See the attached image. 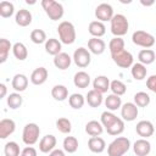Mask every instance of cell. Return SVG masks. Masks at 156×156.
Here are the masks:
<instances>
[{
    "label": "cell",
    "instance_id": "1",
    "mask_svg": "<svg viewBox=\"0 0 156 156\" xmlns=\"http://www.w3.org/2000/svg\"><path fill=\"white\" fill-rule=\"evenodd\" d=\"M130 149V140L126 136H117L107 146L108 156H123Z\"/></svg>",
    "mask_w": 156,
    "mask_h": 156
},
{
    "label": "cell",
    "instance_id": "2",
    "mask_svg": "<svg viewBox=\"0 0 156 156\" xmlns=\"http://www.w3.org/2000/svg\"><path fill=\"white\" fill-rule=\"evenodd\" d=\"M57 33L60 37V41L63 44L69 45L76 41V28L69 21H62L57 27Z\"/></svg>",
    "mask_w": 156,
    "mask_h": 156
},
{
    "label": "cell",
    "instance_id": "3",
    "mask_svg": "<svg viewBox=\"0 0 156 156\" xmlns=\"http://www.w3.org/2000/svg\"><path fill=\"white\" fill-rule=\"evenodd\" d=\"M41 6L45 11V13L49 16L50 20L52 21H58L62 18L65 10L62 4L55 1V0H43L41 1Z\"/></svg>",
    "mask_w": 156,
    "mask_h": 156
},
{
    "label": "cell",
    "instance_id": "4",
    "mask_svg": "<svg viewBox=\"0 0 156 156\" xmlns=\"http://www.w3.org/2000/svg\"><path fill=\"white\" fill-rule=\"evenodd\" d=\"M111 22V32L115 37H123L124 34H127L128 28H129V22L127 20V17L122 13H117L112 17Z\"/></svg>",
    "mask_w": 156,
    "mask_h": 156
},
{
    "label": "cell",
    "instance_id": "5",
    "mask_svg": "<svg viewBox=\"0 0 156 156\" xmlns=\"http://www.w3.org/2000/svg\"><path fill=\"white\" fill-rule=\"evenodd\" d=\"M40 135V128L37 123H27L22 132V140L26 145H34Z\"/></svg>",
    "mask_w": 156,
    "mask_h": 156
},
{
    "label": "cell",
    "instance_id": "6",
    "mask_svg": "<svg viewBox=\"0 0 156 156\" xmlns=\"http://www.w3.org/2000/svg\"><path fill=\"white\" fill-rule=\"evenodd\" d=\"M132 41L138 45L141 46L144 49H150L151 46L155 45V37L145 30H135L132 35Z\"/></svg>",
    "mask_w": 156,
    "mask_h": 156
},
{
    "label": "cell",
    "instance_id": "7",
    "mask_svg": "<svg viewBox=\"0 0 156 156\" xmlns=\"http://www.w3.org/2000/svg\"><path fill=\"white\" fill-rule=\"evenodd\" d=\"M111 57H112V61L121 68H129L133 66V55L127 51V50H121L118 52H115V54H111Z\"/></svg>",
    "mask_w": 156,
    "mask_h": 156
},
{
    "label": "cell",
    "instance_id": "8",
    "mask_svg": "<svg viewBox=\"0 0 156 156\" xmlns=\"http://www.w3.org/2000/svg\"><path fill=\"white\" fill-rule=\"evenodd\" d=\"M73 61L74 63L79 67V68H85L90 65V61H91V56H90V51L83 46L78 48L74 50L73 52Z\"/></svg>",
    "mask_w": 156,
    "mask_h": 156
},
{
    "label": "cell",
    "instance_id": "9",
    "mask_svg": "<svg viewBox=\"0 0 156 156\" xmlns=\"http://www.w3.org/2000/svg\"><path fill=\"white\" fill-rule=\"evenodd\" d=\"M113 9L110 4L107 2H102L100 5L96 6L95 9V17L98 18V21L100 22H105V21H111L113 17Z\"/></svg>",
    "mask_w": 156,
    "mask_h": 156
},
{
    "label": "cell",
    "instance_id": "10",
    "mask_svg": "<svg viewBox=\"0 0 156 156\" xmlns=\"http://www.w3.org/2000/svg\"><path fill=\"white\" fill-rule=\"evenodd\" d=\"M138 113H139V110L134 102H126L121 107V116L123 121L132 122L138 117Z\"/></svg>",
    "mask_w": 156,
    "mask_h": 156
},
{
    "label": "cell",
    "instance_id": "11",
    "mask_svg": "<svg viewBox=\"0 0 156 156\" xmlns=\"http://www.w3.org/2000/svg\"><path fill=\"white\" fill-rule=\"evenodd\" d=\"M135 132L139 136H141L143 139H146L149 136H151L155 132V127L154 124L150 122V121H140L136 123V127H135Z\"/></svg>",
    "mask_w": 156,
    "mask_h": 156
},
{
    "label": "cell",
    "instance_id": "12",
    "mask_svg": "<svg viewBox=\"0 0 156 156\" xmlns=\"http://www.w3.org/2000/svg\"><path fill=\"white\" fill-rule=\"evenodd\" d=\"M56 138L52 134H46L45 136H43L39 141V150L44 154H50L52 150H55L56 146Z\"/></svg>",
    "mask_w": 156,
    "mask_h": 156
},
{
    "label": "cell",
    "instance_id": "13",
    "mask_svg": "<svg viewBox=\"0 0 156 156\" xmlns=\"http://www.w3.org/2000/svg\"><path fill=\"white\" fill-rule=\"evenodd\" d=\"M16 129V123L11 118H2L0 121V138L6 139L10 136Z\"/></svg>",
    "mask_w": 156,
    "mask_h": 156
},
{
    "label": "cell",
    "instance_id": "14",
    "mask_svg": "<svg viewBox=\"0 0 156 156\" xmlns=\"http://www.w3.org/2000/svg\"><path fill=\"white\" fill-rule=\"evenodd\" d=\"M133 150L136 156H147L151 151V144L146 139H138L133 144Z\"/></svg>",
    "mask_w": 156,
    "mask_h": 156
},
{
    "label": "cell",
    "instance_id": "15",
    "mask_svg": "<svg viewBox=\"0 0 156 156\" xmlns=\"http://www.w3.org/2000/svg\"><path fill=\"white\" fill-rule=\"evenodd\" d=\"M49 72L45 67H37L30 74V82L34 85H41L46 82Z\"/></svg>",
    "mask_w": 156,
    "mask_h": 156
},
{
    "label": "cell",
    "instance_id": "16",
    "mask_svg": "<svg viewBox=\"0 0 156 156\" xmlns=\"http://www.w3.org/2000/svg\"><path fill=\"white\" fill-rule=\"evenodd\" d=\"M12 88L16 90V93H21L24 91L28 87V77L23 73H17L13 76L12 82H11Z\"/></svg>",
    "mask_w": 156,
    "mask_h": 156
},
{
    "label": "cell",
    "instance_id": "17",
    "mask_svg": "<svg viewBox=\"0 0 156 156\" xmlns=\"http://www.w3.org/2000/svg\"><path fill=\"white\" fill-rule=\"evenodd\" d=\"M72 57L67 54V52H60L58 55L54 56V65L56 68L63 71V69H67L71 63H72Z\"/></svg>",
    "mask_w": 156,
    "mask_h": 156
},
{
    "label": "cell",
    "instance_id": "18",
    "mask_svg": "<svg viewBox=\"0 0 156 156\" xmlns=\"http://www.w3.org/2000/svg\"><path fill=\"white\" fill-rule=\"evenodd\" d=\"M88 49L94 55H101L106 49V44L100 38H90L88 40Z\"/></svg>",
    "mask_w": 156,
    "mask_h": 156
},
{
    "label": "cell",
    "instance_id": "19",
    "mask_svg": "<svg viewBox=\"0 0 156 156\" xmlns=\"http://www.w3.org/2000/svg\"><path fill=\"white\" fill-rule=\"evenodd\" d=\"M88 147L94 154H101L106 149V143L100 136H90L88 140Z\"/></svg>",
    "mask_w": 156,
    "mask_h": 156
},
{
    "label": "cell",
    "instance_id": "20",
    "mask_svg": "<svg viewBox=\"0 0 156 156\" xmlns=\"http://www.w3.org/2000/svg\"><path fill=\"white\" fill-rule=\"evenodd\" d=\"M15 21L20 27H27L32 23V13L29 10L21 9L15 15Z\"/></svg>",
    "mask_w": 156,
    "mask_h": 156
},
{
    "label": "cell",
    "instance_id": "21",
    "mask_svg": "<svg viewBox=\"0 0 156 156\" xmlns=\"http://www.w3.org/2000/svg\"><path fill=\"white\" fill-rule=\"evenodd\" d=\"M110 79L106 76H98L94 80H93V89L104 94L110 89Z\"/></svg>",
    "mask_w": 156,
    "mask_h": 156
},
{
    "label": "cell",
    "instance_id": "22",
    "mask_svg": "<svg viewBox=\"0 0 156 156\" xmlns=\"http://www.w3.org/2000/svg\"><path fill=\"white\" fill-rule=\"evenodd\" d=\"M61 44H62V43H61L58 39H56V38H50V39H48L46 43H45V51H46L49 55L56 56V55H58L60 52H62V51H61V49H62V45H61Z\"/></svg>",
    "mask_w": 156,
    "mask_h": 156
},
{
    "label": "cell",
    "instance_id": "23",
    "mask_svg": "<svg viewBox=\"0 0 156 156\" xmlns=\"http://www.w3.org/2000/svg\"><path fill=\"white\" fill-rule=\"evenodd\" d=\"M73 83L77 88L85 89L90 84V76L84 71H78L73 77Z\"/></svg>",
    "mask_w": 156,
    "mask_h": 156
},
{
    "label": "cell",
    "instance_id": "24",
    "mask_svg": "<svg viewBox=\"0 0 156 156\" xmlns=\"http://www.w3.org/2000/svg\"><path fill=\"white\" fill-rule=\"evenodd\" d=\"M85 101L88 102V105L90 107H99L102 104L104 98H102V94L101 93L91 89V90L88 91V94L85 96Z\"/></svg>",
    "mask_w": 156,
    "mask_h": 156
},
{
    "label": "cell",
    "instance_id": "25",
    "mask_svg": "<svg viewBox=\"0 0 156 156\" xmlns=\"http://www.w3.org/2000/svg\"><path fill=\"white\" fill-rule=\"evenodd\" d=\"M88 30H89V33L93 35V38H100V37H102V35L106 33V27H105L104 22L93 21V22L89 23Z\"/></svg>",
    "mask_w": 156,
    "mask_h": 156
},
{
    "label": "cell",
    "instance_id": "26",
    "mask_svg": "<svg viewBox=\"0 0 156 156\" xmlns=\"http://www.w3.org/2000/svg\"><path fill=\"white\" fill-rule=\"evenodd\" d=\"M85 132L90 136H100L101 133L104 132V127H102L101 122H98V121L93 119V121H89L85 124Z\"/></svg>",
    "mask_w": 156,
    "mask_h": 156
},
{
    "label": "cell",
    "instance_id": "27",
    "mask_svg": "<svg viewBox=\"0 0 156 156\" xmlns=\"http://www.w3.org/2000/svg\"><path fill=\"white\" fill-rule=\"evenodd\" d=\"M105 106L107 107L108 111H116L118 108L122 107V100H121V96L118 95H115V94H110L105 98Z\"/></svg>",
    "mask_w": 156,
    "mask_h": 156
},
{
    "label": "cell",
    "instance_id": "28",
    "mask_svg": "<svg viewBox=\"0 0 156 156\" xmlns=\"http://www.w3.org/2000/svg\"><path fill=\"white\" fill-rule=\"evenodd\" d=\"M130 73H132V77L136 80H143L145 77H146V73H147V69H146V66L140 63V62H136V63H133L132 68H130Z\"/></svg>",
    "mask_w": 156,
    "mask_h": 156
},
{
    "label": "cell",
    "instance_id": "29",
    "mask_svg": "<svg viewBox=\"0 0 156 156\" xmlns=\"http://www.w3.org/2000/svg\"><path fill=\"white\" fill-rule=\"evenodd\" d=\"M155 51L151 50V49H143L139 51L138 54V58H139V62L143 63V65H151L154 61H155Z\"/></svg>",
    "mask_w": 156,
    "mask_h": 156
},
{
    "label": "cell",
    "instance_id": "30",
    "mask_svg": "<svg viewBox=\"0 0 156 156\" xmlns=\"http://www.w3.org/2000/svg\"><path fill=\"white\" fill-rule=\"evenodd\" d=\"M12 54L18 61H24L27 58V56H28V50H27V48H26V45L23 43L17 41L12 46Z\"/></svg>",
    "mask_w": 156,
    "mask_h": 156
},
{
    "label": "cell",
    "instance_id": "31",
    "mask_svg": "<svg viewBox=\"0 0 156 156\" xmlns=\"http://www.w3.org/2000/svg\"><path fill=\"white\" fill-rule=\"evenodd\" d=\"M51 96L56 101H63L68 98V89L62 84H57L51 89Z\"/></svg>",
    "mask_w": 156,
    "mask_h": 156
},
{
    "label": "cell",
    "instance_id": "32",
    "mask_svg": "<svg viewBox=\"0 0 156 156\" xmlns=\"http://www.w3.org/2000/svg\"><path fill=\"white\" fill-rule=\"evenodd\" d=\"M12 46L13 45L6 38H1L0 39V63H4L7 60L10 50L12 49Z\"/></svg>",
    "mask_w": 156,
    "mask_h": 156
},
{
    "label": "cell",
    "instance_id": "33",
    "mask_svg": "<svg viewBox=\"0 0 156 156\" xmlns=\"http://www.w3.org/2000/svg\"><path fill=\"white\" fill-rule=\"evenodd\" d=\"M123 130H124V121L119 117L108 128H106V132L110 135H119V134L123 133Z\"/></svg>",
    "mask_w": 156,
    "mask_h": 156
},
{
    "label": "cell",
    "instance_id": "34",
    "mask_svg": "<svg viewBox=\"0 0 156 156\" xmlns=\"http://www.w3.org/2000/svg\"><path fill=\"white\" fill-rule=\"evenodd\" d=\"M63 150L68 154H73L78 150V139L76 136H66L63 139Z\"/></svg>",
    "mask_w": 156,
    "mask_h": 156
},
{
    "label": "cell",
    "instance_id": "35",
    "mask_svg": "<svg viewBox=\"0 0 156 156\" xmlns=\"http://www.w3.org/2000/svg\"><path fill=\"white\" fill-rule=\"evenodd\" d=\"M133 99H134V104L138 107H146L150 104V101H151L150 95L147 93H145V91H138V93H135Z\"/></svg>",
    "mask_w": 156,
    "mask_h": 156
},
{
    "label": "cell",
    "instance_id": "36",
    "mask_svg": "<svg viewBox=\"0 0 156 156\" xmlns=\"http://www.w3.org/2000/svg\"><path fill=\"white\" fill-rule=\"evenodd\" d=\"M68 104L74 110H79L84 106L85 104V98L82 95V94H78V93H74L72 94L69 98H68Z\"/></svg>",
    "mask_w": 156,
    "mask_h": 156
},
{
    "label": "cell",
    "instance_id": "37",
    "mask_svg": "<svg viewBox=\"0 0 156 156\" xmlns=\"http://www.w3.org/2000/svg\"><path fill=\"white\" fill-rule=\"evenodd\" d=\"M7 106L11 108V110H16L18 107H21L22 102H23V98L21 96L20 93H11L9 96H7Z\"/></svg>",
    "mask_w": 156,
    "mask_h": 156
},
{
    "label": "cell",
    "instance_id": "38",
    "mask_svg": "<svg viewBox=\"0 0 156 156\" xmlns=\"http://www.w3.org/2000/svg\"><path fill=\"white\" fill-rule=\"evenodd\" d=\"M110 89H111L112 94L118 95V96L126 94V91H127V87H126V84H124L122 80H118V79H113V80H111V83H110Z\"/></svg>",
    "mask_w": 156,
    "mask_h": 156
},
{
    "label": "cell",
    "instance_id": "39",
    "mask_svg": "<svg viewBox=\"0 0 156 156\" xmlns=\"http://www.w3.org/2000/svg\"><path fill=\"white\" fill-rule=\"evenodd\" d=\"M4 154L5 156H21L20 145L16 141H9L4 146Z\"/></svg>",
    "mask_w": 156,
    "mask_h": 156
},
{
    "label": "cell",
    "instance_id": "40",
    "mask_svg": "<svg viewBox=\"0 0 156 156\" xmlns=\"http://www.w3.org/2000/svg\"><path fill=\"white\" fill-rule=\"evenodd\" d=\"M56 128L58 132L63 133V134H69L71 130H72V124H71V121L66 117H61L56 121Z\"/></svg>",
    "mask_w": 156,
    "mask_h": 156
},
{
    "label": "cell",
    "instance_id": "41",
    "mask_svg": "<svg viewBox=\"0 0 156 156\" xmlns=\"http://www.w3.org/2000/svg\"><path fill=\"white\" fill-rule=\"evenodd\" d=\"M108 49H110L111 54H115V52H118L121 50H124V40L121 37L112 38L110 40V43H108Z\"/></svg>",
    "mask_w": 156,
    "mask_h": 156
},
{
    "label": "cell",
    "instance_id": "42",
    "mask_svg": "<svg viewBox=\"0 0 156 156\" xmlns=\"http://www.w3.org/2000/svg\"><path fill=\"white\" fill-rule=\"evenodd\" d=\"M15 7L13 4L10 1H1L0 2V16L4 18H9L13 15Z\"/></svg>",
    "mask_w": 156,
    "mask_h": 156
},
{
    "label": "cell",
    "instance_id": "43",
    "mask_svg": "<svg viewBox=\"0 0 156 156\" xmlns=\"http://www.w3.org/2000/svg\"><path fill=\"white\" fill-rule=\"evenodd\" d=\"M30 40L34 44H43L46 43L48 38H46V33L43 29H33L30 32Z\"/></svg>",
    "mask_w": 156,
    "mask_h": 156
},
{
    "label": "cell",
    "instance_id": "44",
    "mask_svg": "<svg viewBox=\"0 0 156 156\" xmlns=\"http://www.w3.org/2000/svg\"><path fill=\"white\" fill-rule=\"evenodd\" d=\"M118 117L113 113V112H111V111H104L102 113H101V124H102V127H105V128H108L116 119H117Z\"/></svg>",
    "mask_w": 156,
    "mask_h": 156
},
{
    "label": "cell",
    "instance_id": "45",
    "mask_svg": "<svg viewBox=\"0 0 156 156\" xmlns=\"http://www.w3.org/2000/svg\"><path fill=\"white\" fill-rule=\"evenodd\" d=\"M146 87L149 90L156 94V74H152L146 79Z\"/></svg>",
    "mask_w": 156,
    "mask_h": 156
},
{
    "label": "cell",
    "instance_id": "46",
    "mask_svg": "<svg viewBox=\"0 0 156 156\" xmlns=\"http://www.w3.org/2000/svg\"><path fill=\"white\" fill-rule=\"evenodd\" d=\"M21 156H37V150L33 146H26L21 151Z\"/></svg>",
    "mask_w": 156,
    "mask_h": 156
},
{
    "label": "cell",
    "instance_id": "47",
    "mask_svg": "<svg viewBox=\"0 0 156 156\" xmlns=\"http://www.w3.org/2000/svg\"><path fill=\"white\" fill-rule=\"evenodd\" d=\"M49 156H66V154H65V150L55 149V150H52V151L49 154Z\"/></svg>",
    "mask_w": 156,
    "mask_h": 156
},
{
    "label": "cell",
    "instance_id": "48",
    "mask_svg": "<svg viewBox=\"0 0 156 156\" xmlns=\"http://www.w3.org/2000/svg\"><path fill=\"white\" fill-rule=\"evenodd\" d=\"M0 99H2V98H5V95H6V91H7V89H6V85L4 84V83H1L0 84Z\"/></svg>",
    "mask_w": 156,
    "mask_h": 156
},
{
    "label": "cell",
    "instance_id": "49",
    "mask_svg": "<svg viewBox=\"0 0 156 156\" xmlns=\"http://www.w3.org/2000/svg\"><path fill=\"white\" fill-rule=\"evenodd\" d=\"M140 2H141V5H144V6H151V5L154 4V1H144V0H141Z\"/></svg>",
    "mask_w": 156,
    "mask_h": 156
}]
</instances>
